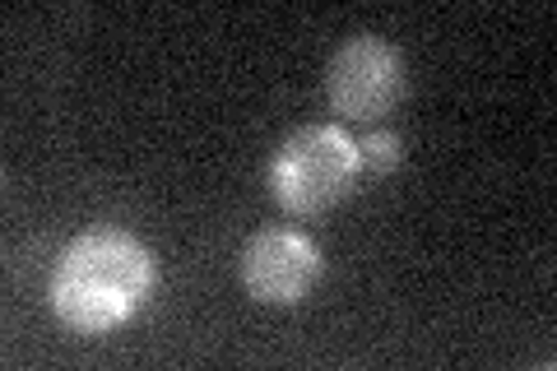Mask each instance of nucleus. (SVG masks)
Returning a JSON list of instances; mask_svg holds the SVG:
<instances>
[{
    "label": "nucleus",
    "mask_w": 557,
    "mask_h": 371,
    "mask_svg": "<svg viewBox=\"0 0 557 371\" xmlns=\"http://www.w3.org/2000/svg\"><path fill=\"white\" fill-rule=\"evenodd\" d=\"M409 94L405 57L391 38L376 33H354L325 65V102L339 116V126H376L386 121Z\"/></svg>",
    "instance_id": "nucleus-3"
},
{
    "label": "nucleus",
    "mask_w": 557,
    "mask_h": 371,
    "mask_svg": "<svg viewBox=\"0 0 557 371\" xmlns=\"http://www.w3.org/2000/svg\"><path fill=\"white\" fill-rule=\"evenodd\" d=\"M405 158V145H399L395 131H368L358 139V163H362V176H391Z\"/></svg>",
    "instance_id": "nucleus-5"
},
{
    "label": "nucleus",
    "mask_w": 557,
    "mask_h": 371,
    "mask_svg": "<svg viewBox=\"0 0 557 371\" xmlns=\"http://www.w3.org/2000/svg\"><path fill=\"white\" fill-rule=\"evenodd\" d=\"M159 284V260L131 227L98 223L70 237L47 279L51 316L75 334H112L135 321Z\"/></svg>",
    "instance_id": "nucleus-1"
},
{
    "label": "nucleus",
    "mask_w": 557,
    "mask_h": 371,
    "mask_svg": "<svg viewBox=\"0 0 557 371\" xmlns=\"http://www.w3.org/2000/svg\"><path fill=\"white\" fill-rule=\"evenodd\" d=\"M237 279L256 307H298L325 279V256L317 237L270 223L242 242Z\"/></svg>",
    "instance_id": "nucleus-4"
},
{
    "label": "nucleus",
    "mask_w": 557,
    "mask_h": 371,
    "mask_svg": "<svg viewBox=\"0 0 557 371\" xmlns=\"http://www.w3.org/2000/svg\"><path fill=\"white\" fill-rule=\"evenodd\" d=\"M368 182L358 163V139L339 121H311L298 126L284 145L274 149L265 186L270 200L293 219H317L344 205Z\"/></svg>",
    "instance_id": "nucleus-2"
}]
</instances>
